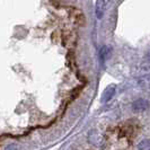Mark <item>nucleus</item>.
I'll list each match as a JSON object with an SVG mask.
<instances>
[{
  "label": "nucleus",
  "instance_id": "f257e3e1",
  "mask_svg": "<svg viewBox=\"0 0 150 150\" xmlns=\"http://www.w3.org/2000/svg\"><path fill=\"white\" fill-rule=\"evenodd\" d=\"M115 93H116V86L115 85H110V86H107L105 88V90L103 91V95H102V102H108V100H111L113 97H114V95H115Z\"/></svg>",
  "mask_w": 150,
  "mask_h": 150
},
{
  "label": "nucleus",
  "instance_id": "f03ea898",
  "mask_svg": "<svg viewBox=\"0 0 150 150\" xmlns=\"http://www.w3.org/2000/svg\"><path fill=\"white\" fill-rule=\"evenodd\" d=\"M148 106H149V103L146 99L139 98V99H137L132 103V110L134 112H143L148 108Z\"/></svg>",
  "mask_w": 150,
  "mask_h": 150
},
{
  "label": "nucleus",
  "instance_id": "7ed1b4c3",
  "mask_svg": "<svg viewBox=\"0 0 150 150\" xmlns=\"http://www.w3.org/2000/svg\"><path fill=\"white\" fill-rule=\"evenodd\" d=\"M106 9V0H97L95 4V15L97 19H102L105 14Z\"/></svg>",
  "mask_w": 150,
  "mask_h": 150
},
{
  "label": "nucleus",
  "instance_id": "20e7f679",
  "mask_svg": "<svg viewBox=\"0 0 150 150\" xmlns=\"http://www.w3.org/2000/svg\"><path fill=\"white\" fill-rule=\"evenodd\" d=\"M99 55H100V59L103 61H107L111 58V55H112V47L110 45L102 46V49L99 51Z\"/></svg>",
  "mask_w": 150,
  "mask_h": 150
},
{
  "label": "nucleus",
  "instance_id": "39448f33",
  "mask_svg": "<svg viewBox=\"0 0 150 150\" xmlns=\"http://www.w3.org/2000/svg\"><path fill=\"white\" fill-rule=\"evenodd\" d=\"M140 68L143 71H149L150 70V53L147 54L142 59L141 63H140Z\"/></svg>",
  "mask_w": 150,
  "mask_h": 150
},
{
  "label": "nucleus",
  "instance_id": "423d86ee",
  "mask_svg": "<svg viewBox=\"0 0 150 150\" xmlns=\"http://www.w3.org/2000/svg\"><path fill=\"white\" fill-rule=\"evenodd\" d=\"M138 149L150 150V140H148V139H146V140H142L141 142L139 143V146H138Z\"/></svg>",
  "mask_w": 150,
  "mask_h": 150
},
{
  "label": "nucleus",
  "instance_id": "0eeeda50",
  "mask_svg": "<svg viewBox=\"0 0 150 150\" xmlns=\"http://www.w3.org/2000/svg\"><path fill=\"white\" fill-rule=\"evenodd\" d=\"M140 85L143 86L144 88H147V89H150V79H144V80H141V81H140Z\"/></svg>",
  "mask_w": 150,
  "mask_h": 150
}]
</instances>
